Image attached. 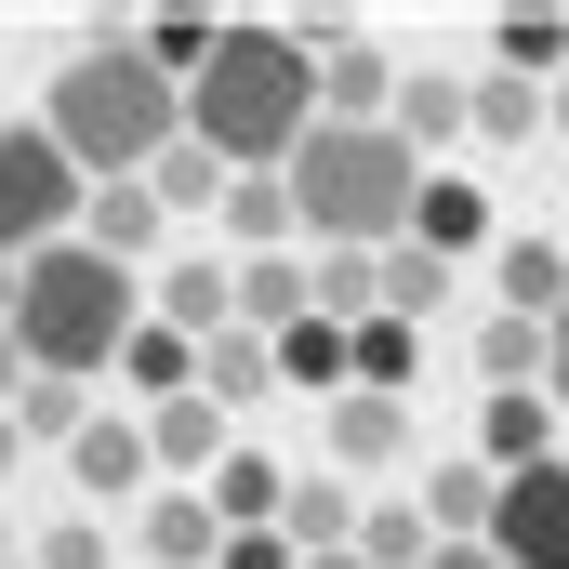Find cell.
Segmentation results:
<instances>
[{
    "instance_id": "cell-26",
    "label": "cell",
    "mask_w": 569,
    "mask_h": 569,
    "mask_svg": "<svg viewBox=\"0 0 569 569\" xmlns=\"http://www.w3.org/2000/svg\"><path fill=\"white\" fill-rule=\"evenodd\" d=\"M345 557H358V569H425L437 543H425V517H411V503H358V543H345Z\"/></svg>"
},
{
    "instance_id": "cell-18",
    "label": "cell",
    "mask_w": 569,
    "mask_h": 569,
    "mask_svg": "<svg viewBox=\"0 0 569 569\" xmlns=\"http://www.w3.org/2000/svg\"><path fill=\"white\" fill-rule=\"evenodd\" d=\"M490 490H503V477H490L477 450H463V463H437V490L411 503V517H425V543H477V530H490Z\"/></svg>"
},
{
    "instance_id": "cell-8",
    "label": "cell",
    "mask_w": 569,
    "mask_h": 569,
    "mask_svg": "<svg viewBox=\"0 0 569 569\" xmlns=\"http://www.w3.org/2000/svg\"><path fill=\"white\" fill-rule=\"evenodd\" d=\"M67 477H80V503H146V490H159L146 425H133V411H93V425L67 437Z\"/></svg>"
},
{
    "instance_id": "cell-28",
    "label": "cell",
    "mask_w": 569,
    "mask_h": 569,
    "mask_svg": "<svg viewBox=\"0 0 569 569\" xmlns=\"http://www.w3.org/2000/svg\"><path fill=\"white\" fill-rule=\"evenodd\" d=\"M120 40H133L146 67H159V80L186 93V80H199V53H212V13H159V27H120Z\"/></svg>"
},
{
    "instance_id": "cell-11",
    "label": "cell",
    "mask_w": 569,
    "mask_h": 569,
    "mask_svg": "<svg viewBox=\"0 0 569 569\" xmlns=\"http://www.w3.org/2000/svg\"><path fill=\"white\" fill-rule=\"evenodd\" d=\"M318 411H331V477H371V463L411 450V398H358V385H345V398H318Z\"/></svg>"
},
{
    "instance_id": "cell-9",
    "label": "cell",
    "mask_w": 569,
    "mask_h": 569,
    "mask_svg": "<svg viewBox=\"0 0 569 569\" xmlns=\"http://www.w3.org/2000/svg\"><path fill=\"white\" fill-rule=\"evenodd\" d=\"M557 305H569V252L557 239H530V226L490 239V318H530V331H543Z\"/></svg>"
},
{
    "instance_id": "cell-34",
    "label": "cell",
    "mask_w": 569,
    "mask_h": 569,
    "mask_svg": "<svg viewBox=\"0 0 569 569\" xmlns=\"http://www.w3.org/2000/svg\"><path fill=\"white\" fill-rule=\"evenodd\" d=\"M13 450H27V437H13V425H0V477H13Z\"/></svg>"
},
{
    "instance_id": "cell-13",
    "label": "cell",
    "mask_w": 569,
    "mask_h": 569,
    "mask_svg": "<svg viewBox=\"0 0 569 569\" xmlns=\"http://www.w3.org/2000/svg\"><path fill=\"white\" fill-rule=\"evenodd\" d=\"M226 279H239L226 252H186L172 279H146V318H159V331H186V345H212V331H226Z\"/></svg>"
},
{
    "instance_id": "cell-21",
    "label": "cell",
    "mask_w": 569,
    "mask_h": 569,
    "mask_svg": "<svg viewBox=\"0 0 569 569\" xmlns=\"http://www.w3.org/2000/svg\"><path fill=\"white\" fill-rule=\"evenodd\" d=\"M199 398H212V411H239V398H279L266 345H252V331H212V345H199Z\"/></svg>"
},
{
    "instance_id": "cell-38",
    "label": "cell",
    "mask_w": 569,
    "mask_h": 569,
    "mask_svg": "<svg viewBox=\"0 0 569 569\" xmlns=\"http://www.w3.org/2000/svg\"><path fill=\"white\" fill-rule=\"evenodd\" d=\"M0 569H27V557H0Z\"/></svg>"
},
{
    "instance_id": "cell-7",
    "label": "cell",
    "mask_w": 569,
    "mask_h": 569,
    "mask_svg": "<svg viewBox=\"0 0 569 569\" xmlns=\"http://www.w3.org/2000/svg\"><path fill=\"white\" fill-rule=\"evenodd\" d=\"M490 239H503V226H490V186H463V172H425V186H411V252H437L450 279H463Z\"/></svg>"
},
{
    "instance_id": "cell-3",
    "label": "cell",
    "mask_w": 569,
    "mask_h": 569,
    "mask_svg": "<svg viewBox=\"0 0 569 569\" xmlns=\"http://www.w3.org/2000/svg\"><path fill=\"white\" fill-rule=\"evenodd\" d=\"M146 318V279L133 266H107V252H80V239H53V252H27L13 266V358L40 371V385H93L120 345H133Z\"/></svg>"
},
{
    "instance_id": "cell-4",
    "label": "cell",
    "mask_w": 569,
    "mask_h": 569,
    "mask_svg": "<svg viewBox=\"0 0 569 569\" xmlns=\"http://www.w3.org/2000/svg\"><path fill=\"white\" fill-rule=\"evenodd\" d=\"M40 133L67 146V172H80V186H133L146 159L186 133V107H172V80L146 67L133 40H93V53H67V67H53Z\"/></svg>"
},
{
    "instance_id": "cell-17",
    "label": "cell",
    "mask_w": 569,
    "mask_h": 569,
    "mask_svg": "<svg viewBox=\"0 0 569 569\" xmlns=\"http://www.w3.org/2000/svg\"><path fill=\"white\" fill-rule=\"evenodd\" d=\"M226 266H252V252H279L291 239V199H279V172H226Z\"/></svg>"
},
{
    "instance_id": "cell-16",
    "label": "cell",
    "mask_w": 569,
    "mask_h": 569,
    "mask_svg": "<svg viewBox=\"0 0 569 569\" xmlns=\"http://www.w3.org/2000/svg\"><path fill=\"white\" fill-rule=\"evenodd\" d=\"M385 133H398V146H411V159L437 172V146L463 133V80H437V67H411V80L385 93Z\"/></svg>"
},
{
    "instance_id": "cell-12",
    "label": "cell",
    "mask_w": 569,
    "mask_h": 569,
    "mask_svg": "<svg viewBox=\"0 0 569 569\" xmlns=\"http://www.w3.org/2000/svg\"><path fill=\"white\" fill-rule=\"evenodd\" d=\"M279 477H291V463H266L252 437H226V463L199 477V503H212V530H279Z\"/></svg>"
},
{
    "instance_id": "cell-10",
    "label": "cell",
    "mask_w": 569,
    "mask_h": 569,
    "mask_svg": "<svg viewBox=\"0 0 569 569\" xmlns=\"http://www.w3.org/2000/svg\"><path fill=\"white\" fill-rule=\"evenodd\" d=\"M279 543H291V557H345V543H358V490H345L331 463L279 477Z\"/></svg>"
},
{
    "instance_id": "cell-5",
    "label": "cell",
    "mask_w": 569,
    "mask_h": 569,
    "mask_svg": "<svg viewBox=\"0 0 569 569\" xmlns=\"http://www.w3.org/2000/svg\"><path fill=\"white\" fill-rule=\"evenodd\" d=\"M67 226H80V172H67V146L40 133V120H0V266L53 252Z\"/></svg>"
},
{
    "instance_id": "cell-29",
    "label": "cell",
    "mask_w": 569,
    "mask_h": 569,
    "mask_svg": "<svg viewBox=\"0 0 569 569\" xmlns=\"http://www.w3.org/2000/svg\"><path fill=\"white\" fill-rule=\"evenodd\" d=\"M27 569H107V517H67V530H40Z\"/></svg>"
},
{
    "instance_id": "cell-6",
    "label": "cell",
    "mask_w": 569,
    "mask_h": 569,
    "mask_svg": "<svg viewBox=\"0 0 569 569\" xmlns=\"http://www.w3.org/2000/svg\"><path fill=\"white\" fill-rule=\"evenodd\" d=\"M490 569H569V463H530L490 490Z\"/></svg>"
},
{
    "instance_id": "cell-35",
    "label": "cell",
    "mask_w": 569,
    "mask_h": 569,
    "mask_svg": "<svg viewBox=\"0 0 569 569\" xmlns=\"http://www.w3.org/2000/svg\"><path fill=\"white\" fill-rule=\"evenodd\" d=\"M0 318H13V266H0Z\"/></svg>"
},
{
    "instance_id": "cell-36",
    "label": "cell",
    "mask_w": 569,
    "mask_h": 569,
    "mask_svg": "<svg viewBox=\"0 0 569 569\" xmlns=\"http://www.w3.org/2000/svg\"><path fill=\"white\" fill-rule=\"evenodd\" d=\"M305 569H358V557H305Z\"/></svg>"
},
{
    "instance_id": "cell-15",
    "label": "cell",
    "mask_w": 569,
    "mask_h": 569,
    "mask_svg": "<svg viewBox=\"0 0 569 569\" xmlns=\"http://www.w3.org/2000/svg\"><path fill=\"white\" fill-rule=\"evenodd\" d=\"M133 530H146V569H212V543H226L199 490H146V503H133Z\"/></svg>"
},
{
    "instance_id": "cell-32",
    "label": "cell",
    "mask_w": 569,
    "mask_h": 569,
    "mask_svg": "<svg viewBox=\"0 0 569 569\" xmlns=\"http://www.w3.org/2000/svg\"><path fill=\"white\" fill-rule=\"evenodd\" d=\"M13 385H27V358H13V331H0V411H13Z\"/></svg>"
},
{
    "instance_id": "cell-33",
    "label": "cell",
    "mask_w": 569,
    "mask_h": 569,
    "mask_svg": "<svg viewBox=\"0 0 569 569\" xmlns=\"http://www.w3.org/2000/svg\"><path fill=\"white\" fill-rule=\"evenodd\" d=\"M543 120H557V133H569V67H557V93H543Z\"/></svg>"
},
{
    "instance_id": "cell-14",
    "label": "cell",
    "mask_w": 569,
    "mask_h": 569,
    "mask_svg": "<svg viewBox=\"0 0 569 569\" xmlns=\"http://www.w3.org/2000/svg\"><path fill=\"white\" fill-rule=\"evenodd\" d=\"M557 411H543V385H530V398H490V411H477V463H490V477H530V463H557Z\"/></svg>"
},
{
    "instance_id": "cell-30",
    "label": "cell",
    "mask_w": 569,
    "mask_h": 569,
    "mask_svg": "<svg viewBox=\"0 0 569 569\" xmlns=\"http://www.w3.org/2000/svg\"><path fill=\"white\" fill-rule=\"evenodd\" d=\"M543 411H557V425H569V305H557V318H543Z\"/></svg>"
},
{
    "instance_id": "cell-2",
    "label": "cell",
    "mask_w": 569,
    "mask_h": 569,
    "mask_svg": "<svg viewBox=\"0 0 569 569\" xmlns=\"http://www.w3.org/2000/svg\"><path fill=\"white\" fill-rule=\"evenodd\" d=\"M411 186H425V159L385 133V120H318L279 159L291 239H318V252H398L411 239Z\"/></svg>"
},
{
    "instance_id": "cell-37",
    "label": "cell",
    "mask_w": 569,
    "mask_h": 569,
    "mask_svg": "<svg viewBox=\"0 0 569 569\" xmlns=\"http://www.w3.org/2000/svg\"><path fill=\"white\" fill-rule=\"evenodd\" d=\"M0 557H13V517H0Z\"/></svg>"
},
{
    "instance_id": "cell-27",
    "label": "cell",
    "mask_w": 569,
    "mask_h": 569,
    "mask_svg": "<svg viewBox=\"0 0 569 569\" xmlns=\"http://www.w3.org/2000/svg\"><path fill=\"white\" fill-rule=\"evenodd\" d=\"M477 371H490V398H530V385H543V331H530V318H490V331H477Z\"/></svg>"
},
{
    "instance_id": "cell-23",
    "label": "cell",
    "mask_w": 569,
    "mask_h": 569,
    "mask_svg": "<svg viewBox=\"0 0 569 569\" xmlns=\"http://www.w3.org/2000/svg\"><path fill=\"white\" fill-rule=\"evenodd\" d=\"M463 133H490V146H530V133H543V93L490 67V80H463Z\"/></svg>"
},
{
    "instance_id": "cell-25",
    "label": "cell",
    "mask_w": 569,
    "mask_h": 569,
    "mask_svg": "<svg viewBox=\"0 0 569 569\" xmlns=\"http://www.w3.org/2000/svg\"><path fill=\"white\" fill-rule=\"evenodd\" d=\"M0 425H13V437H53V450H67V437L93 425V385H40V371H27V385H13V411H0Z\"/></svg>"
},
{
    "instance_id": "cell-31",
    "label": "cell",
    "mask_w": 569,
    "mask_h": 569,
    "mask_svg": "<svg viewBox=\"0 0 569 569\" xmlns=\"http://www.w3.org/2000/svg\"><path fill=\"white\" fill-rule=\"evenodd\" d=\"M425 569H490V543H437V557Z\"/></svg>"
},
{
    "instance_id": "cell-22",
    "label": "cell",
    "mask_w": 569,
    "mask_h": 569,
    "mask_svg": "<svg viewBox=\"0 0 569 569\" xmlns=\"http://www.w3.org/2000/svg\"><path fill=\"white\" fill-rule=\"evenodd\" d=\"M133 186H146V199H159V212H212V199H226V159H199V146L172 133V146H159V159H146V172H133Z\"/></svg>"
},
{
    "instance_id": "cell-20",
    "label": "cell",
    "mask_w": 569,
    "mask_h": 569,
    "mask_svg": "<svg viewBox=\"0 0 569 569\" xmlns=\"http://www.w3.org/2000/svg\"><path fill=\"white\" fill-rule=\"evenodd\" d=\"M107 371L146 385V411H159V398H186V385H199V345H186V331H159V318H133V345H120Z\"/></svg>"
},
{
    "instance_id": "cell-24",
    "label": "cell",
    "mask_w": 569,
    "mask_h": 569,
    "mask_svg": "<svg viewBox=\"0 0 569 569\" xmlns=\"http://www.w3.org/2000/svg\"><path fill=\"white\" fill-rule=\"evenodd\" d=\"M490 53H503V80H530V93H543V80L569 67V13H503V27H490Z\"/></svg>"
},
{
    "instance_id": "cell-1",
    "label": "cell",
    "mask_w": 569,
    "mask_h": 569,
    "mask_svg": "<svg viewBox=\"0 0 569 569\" xmlns=\"http://www.w3.org/2000/svg\"><path fill=\"white\" fill-rule=\"evenodd\" d=\"M172 107H186V146H199V159H226V172H279L291 146L318 133V67H305L291 27H212L199 80H186Z\"/></svg>"
},
{
    "instance_id": "cell-19",
    "label": "cell",
    "mask_w": 569,
    "mask_h": 569,
    "mask_svg": "<svg viewBox=\"0 0 569 569\" xmlns=\"http://www.w3.org/2000/svg\"><path fill=\"white\" fill-rule=\"evenodd\" d=\"M266 371H279V398H345V331L331 318H291L279 345H266Z\"/></svg>"
}]
</instances>
